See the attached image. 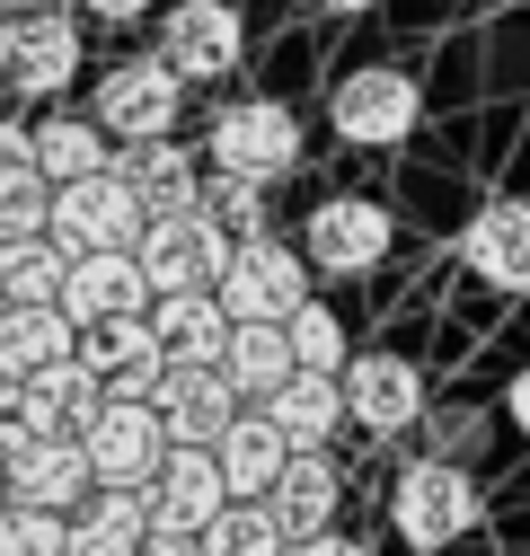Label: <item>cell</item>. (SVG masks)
<instances>
[{"label":"cell","mask_w":530,"mask_h":556,"mask_svg":"<svg viewBox=\"0 0 530 556\" xmlns=\"http://www.w3.org/2000/svg\"><path fill=\"white\" fill-rule=\"evenodd\" d=\"M151 230V203L124 186V168H89L72 186H53V239L89 256V248H142Z\"/></svg>","instance_id":"277c9868"},{"label":"cell","mask_w":530,"mask_h":556,"mask_svg":"<svg viewBox=\"0 0 530 556\" xmlns=\"http://www.w3.org/2000/svg\"><path fill=\"white\" fill-rule=\"evenodd\" d=\"M151 301L160 292H151V274H142L132 248H89V256H72V274H62V309H72L80 327L124 318V309H151Z\"/></svg>","instance_id":"ac0fdd59"},{"label":"cell","mask_w":530,"mask_h":556,"mask_svg":"<svg viewBox=\"0 0 530 556\" xmlns=\"http://www.w3.org/2000/svg\"><path fill=\"white\" fill-rule=\"evenodd\" d=\"M151 530H160L151 485H98V495L72 513V539H62V556H142Z\"/></svg>","instance_id":"d6986e66"},{"label":"cell","mask_w":530,"mask_h":556,"mask_svg":"<svg viewBox=\"0 0 530 556\" xmlns=\"http://www.w3.org/2000/svg\"><path fill=\"white\" fill-rule=\"evenodd\" d=\"M186 72L151 45V53H132V62H115V72L98 80V124L115 132V142H160V132H177V115H186Z\"/></svg>","instance_id":"7a4b0ae2"},{"label":"cell","mask_w":530,"mask_h":556,"mask_svg":"<svg viewBox=\"0 0 530 556\" xmlns=\"http://www.w3.org/2000/svg\"><path fill=\"white\" fill-rule=\"evenodd\" d=\"M230 230L204 213V203H177V213H151V230H142V274H151V292H204V283H222V265H230Z\"/></svg>","instance_id":"5b68a950"},{"label":"cell","mask_w":530,"mask_h":556,"mask_svg":"<svg viewBox=\"0 0 530 556\" xmlns=\"http://www.w3.org/2000/svg\"><path fill=\"white\" fill-rule=\"evenodd\" d=\"M151 406H160V425H168V442H222L230 425H239V380L222 371V363H168L160 371V389H151Z\"/></svg>","instance_id":"7c38bea8"},{"label":"cell","mask_w":530,"mask_h":556,"mask_svg":"<svg viewBox=\"0 0 530 556\" xmlns=\"http://www.w3.org/2000/svg\"><path fill=\"white\" fill-rule=\"evenodd\" d=\"M0 504H10V468H0Z\"/></svg>","instance_id":"b9f144b4"},{"label":"cell","mask_w":530,"mask_h":556,"mask_svg":"<svg viewBox=\"0 0 530 556\" xmlns=\"http://www.w3.org/2000/svg\"><path fill=\"white\" fill-rule=\"evenodd\" d=\"M0 80H10V98L45 106L80 80V18L72 10H18L0 18Z\"/></svg>","instance_id":"3957f363"},{"label":"cell","mask_w":530,"mask_h":556,"mask_svg":"<svg viewBox=\"0 0 530 556\" xmlns=\"http://www.w3.org/2000/svg\"><path fill=\"white\" fill-rule=\"evenodd\" d=\"M495 10H530V0H495Z\"/></svg>","instance_id":"7bdbcfd3"},{"label":"cell","mask_w":530,"mask_h":556,"mask_svg":"<svg viewBox=\"0 0 530 556\" xmlns=\"http://www.w3.org/2000/svg\"><path fill=\"white\" fill-rule=\"evenodd\" d=\"M18 10H27V0H0V18H18Z\"/></svg>","instance_id":"60d3db41"},{"label":"cell","mask_w":530,"mask_h":556,"mask_svg":"<svg viewBox=\"0 0 530 556\" xmlns=\"http://www.w3.org/2000/svg\"><path fill=\"white\" fill-rule=\"evenodd\" d=\"M504 415H513V433L530 442V371H513V380H504Z\"/></svg>","instance_id":"f35d334b"},{"label":"cell","mask_w":530,"mask_h":556,"mask_svg":"<svg viewBox=\"0 0 530 556\" xmlns=\"http://www.w3.org/2000/svg\"><path fill=\"white\" fill-rule=\"evenodd\" d=\"M151 327H160V354L168 363H222V344H230V301L204 283V292H160L151 301Z\"/></svg>","instance_id":"44dd1931"},{"label":"cell","mask_w":530,"mask_h":556,"mask_svg":"<svg viewBox=\"0 0 530 556\" xmlns=\"http://www.w3.org/2000/svg\"><path fill=\"white\" fill-rule=\"evenodd\" d=\"M80 18H106V27H132V18H151V0H72Z\"/></svg>","instance_id":"d590c367"},{"label":"cell","mask_w":530,"mask_h":556,"mask_svg":"<svg viewBox=\"0 0 530 556\" xmlns=\"http://www.w3.org/2000/svg\"><path fill=\"white\" fill-rule=\"evenodd\" d=\"M98 397H106V389L89 380V363H80V354L45 363V371L27 380V433H80Z\"/></svg>","instance_id":"4316f807"},{"label":"cell","mask_w":530,"mask_h":556,"mask_svg":"<svg viewBox=\"0 0 530 556\" xmlns=\"http://www.w3.org/2000/svg\"><path fill=\"white\" fill-rule=\"evenodd\" d=\"M283 327H292V354H301L310 371H345V363H354V344H345V318L327 309V301H301Z\"/></svg>","instance_id":"d6a6232c"},{"label":"cell","mask_w":530,"mask_h":556,"mask_svg":"<svg viewBox=\"0 0 530 556\" xmlns=\"http://www.w3.org/2000/svg\"><path fill=\"white\" fill-rule=\"evenodd\" d=\"M204 151H213V168H239V177H265V186H275V177L301 168V115H292L283 98H239V106L213 115Z\"/></svg>","instance_id":"ba28073f"},{"label":"cell","mask_w":530,"mask_h":556,"mask_svg":"<svg viewBox=\"0 0 530 556\" xmlns=\"http://www.w3.org/2000/svg\"><path fill=\"white\" fill-rule=\"evenodd\" d=\"M213 451H222V477H230V495H275V477L292 468V433H283L265 406H239V425H230Z\"/></svg>","instance_id":"cb8c5ba5"},{"label":"cell","mask_w":530,"mask_h":556,"mask_svg":"<svg viewBox=\"0 0 530 556\" xmlns=\"http://www.w3.org/2000/svg\"><path fill=\"white\" fill-rule=\"evenodd\" d=\"M222 504H230L222 451H213V442H168V459H160V477H151V513H160V530H204Z\"/></svg>","instance_id":"e0dca14e"},{"label":"cell","mask_w":530,"mask_h":556,"mask_svg":"<svg viewBox=\"0 0 530 556\" xmlns=\"http://www.w3.org/2000/svg\"><path fill=\"white\" fill-rule=\"evenodd\" d=\"M204 547H213V556H292V530L275 521L265 495H230V504L204 521Z\"/></svg>","instance_id":"f546056e"},{"label":"cell","mask_w":530,"mask_h":556,"mask_svg":"<svg viewBox=\"0 0 530 556\" xmlns=\"http://www.w3.org/2000/svg\"><path fill=\"white\" fill-rule=\"evenodd\" d=\"M62 274H72V248H62L53 230L45 239H0V309L62 301Z\"/></svg>","instance_id":"f1b7e54d"},{"label":"cell","mask_w":530,"mask_h":556,"mask_svg":"<svg viewBox=\"0 0 530 556\" xmlns=\"http://www.w3.org/2000/svg\"><path fill=\"white\" fill-rule=\"evenodd\" d=\"M142 556H213V547H204V530H151Z\"/></svg>","instance_id":"8d00e7d4"},{"label":"cell","mask_w":530,"mask_h":556,"mask_svg":"<svg viewBox=\"0 0 530 556\" xmlns=\"http://www.w3.org/2000/svg\"><path fill=\"white\" fill-rule=\"evenodd\" d=\"M345 406H354V425L363 433H407V425H425V371L407 363V354H389V344H371V354H354L345 363Z\"/></svg>","instance_id":"5bb4252c"},{"label":"cell","mask_w":530,"mask_h":556,"mask_svg":"<svg viewBox=\"0 0 530 556\" xmlns=\"http://www.w3.org/2000/svg\"><path fill=\"white\" fill-rule=\"evenodd\" d=\"M160 53L186 80H230L239 53H248V27H239L230 0H177V10L160 18Z\"/></svg>","instance_id":"9a60e30c"},{"label":"cell","mask_w":530,"mask_h":556,"mask_svg":"<svg viewBox=\"0 0 530 556\" xmlns=\"http://www.w3.org/2000/svg\"><path fill=\"white\" fill-rule=\"evenodd\" d=\"M194 203H204V213L230 230V239H256L265 230V177H239V168H213L204 177V194H194Z\"/></svg>","instance_id":"1f68e13d"},{"label":"cell","mask_w":530,"mask_h":556,"mask_svg":"<svg viewBox=\"0 0 530 556\" xmlns=\"http://www.w3.org/2000/svg\"><path fill=\"white\" fill-rule=\"evenodd\" d=\"M256 406L292 433V451H327V442H337V425H354V406H345V371H310V363H301L275 397H256Z\"/></svg>","instance_id":"ffe728a7"},{"label":"cell","mask_w":530,"mask_h":556,"mask_svg":"<svg viewBox=\"0 0 530 556\" xmlns=\"http://www.w3.org/2000/svg\"><path fill=\"white\" fill-rule=\"evenodd\" d=\"M275 521L292 530V539H310V530H337V513H345V468L327 459V451H292V468L275 477Z\"/></svg>","instance_id":"7402d4cb"},{"label":"cell","mask_w":530,"mask_h":556,"mask_svg":"<svg viewBox=\"0 0 530 556\" xmlns=\"http://www.w3.org/2000/svg\"><path fill=\"white\" fill-rule=\"evenodd\" d=\"M115 168L124 186L151 203V213H177V203L204 194V168H194V151L177 142V132H160V142H115Z\"/></svg>","instance_id":"d4e9b609"},{"label":"cell","mask_w":530,"mask_h":556,"mask_svg":"<svg viewBox=\"0 0 530 556\" xmlns=\"http://www.w3.org/2000/svg\"><path fill=\"white\" fill-rule=\"evenodd\" d=\"M478 477L459 468V459H407L398 468V485H389V530L407 539V547H459L478 530Z\"/></svg>","instance_id":"6da1fadb"},{"label":"cell","mask_w":530,"mask_h":556,"mask_svg":"<svg viewBox=\"0 0 530 556\" xmlns=\"http://www.w3.org/2000/svg\"><path fill=\"white\" fill-rule=\"evenodd\" d=\"M416 115H425V98H416V80L398 72V62H363V72H345L337 89H327V124H337L354 151H389V142H407Z\"/></svg>","instance_id":"52a82bcc"},{"label":"cell","mask_w":530,"mask_h":556,"mask_svg":"<svg viewBox=\"0 0 530 556\" xmlns=\"http://www.w3.org/2000/svg\"><path fill=\"white\" fill-rule=\"evenodd\" d=\"M80 363H89V380H98L106 397H151V389H160V371H168L151 309H124V318L80 327Z\"/></svg>","instance_id":"8fae6325"},{"label":"cell","mask_w":530,"mask_h":556,"mask_svg":"<svg viewBox=\"0 0 530 556\" xmlns=\"http://www.w3.org/2000/svg\"><path fill=\"white\" fill-rule=\"evenodd\" d=\"M459 265H469L487 292H530V203L521 194H487L478 213L459 222Z\"/></svg>","instance_id":"4fadbf2b"},{"label":"cell","mask_w":530,"mask_h":556,"mask_svg":"<svg viewBox=\"0 0 530 556\" xmlns=\"http://www.w3.org/2000/svg\"><path fill=\"white\" fill-rule=\"evenodd\" d=\"M292 556H371V539H354V530H310V539H292Z\"/></svg>","instance_id":"e575fe53"},{"label":"cell","mask_w":530,"mask_h":556,"mask_svg":"<svg viewBox=\"0 0 530 556\" xmlns=\"http://www.w3.org/2000/svg\"><path fill=\"white\" fill-rule=\"evenodd\" d=\"M36 168H45L53 186H72V177H89V168H115V132H106L98 115H45V124H36Z\"/></svg>","instance_id":"83f0119b"},{"label":"cell","mask_w":530,"mask_h":556,"mask_svg":"<svg viewBox=\"0 0 530 556\" xmlns=\"http://www.w3.org/2000/svg\"><path fill=\"white\" fill-rule=\"evenodd\" d=\"M389 239H398V222H389V203H371V194H327L310 213V230H301L318 274H371L389 256Z\"/></svg>","instance_id":"30bf717a"},{"label":"cell","mask_w":530,"mask_h":556,"mask_svg":"<svg viewBox=\"0 0 530 556\" xmlns=\"http://www.w3.org/2000/svg\"><path fill=\"white\" fill-rule=\"evenodd\" d=\"M310 10H327V18H363V10H380V0H310Z\"/></svg>","instance_id":"ab89813d"},{"label":"cell","mask_w":530,"mask_h":556,"mask_svg":"<svg viewBox=\"0 0 530 556\" xmlns=\"http://www.w3.org/2000/svg\"><path fill=\"white\" fill-rule=\"evenodd\" d=\"M89 459H98V485H151L160 459H168V425L151 397H98L89 425H80Z\"/></svg>","instance_id":"9c48e42d"},{"label":"cell","mask_w":530,"mask_h":556,"mask_svg":"<svg viewBox=\"0 0 530 556\" xmlns=\"http://www.w3.org/2000/svg\"><path fill=\"white\" fill-rule=\"evenodd\" d=\"M80 354V318L62 301H27V309H0V371L10 380H36L45 363Z\"/></svg>","instance_id":"603a6c76"},{"label":"cell","mask_w":530,"mask_h":556,"mask_svg":"<svg viewBox=\"0 0 530 556\" xmlns=\"http://www.w3.org/2000/svg\"><path fill=\"white\" fill-rule=\"evenodd\" d=\"M310 248H292V239H275V230H256V239H239L230 248V265H222V301H230V318H292L301 301H310Z\"/></svg>","instance_id":"8992f818"},{"label":"cell","mask_w":530,"mask_h":556,"mask_svg":"<svg viewBox=\"0 0 530 556\" xmlns=\"http://www.w3.org/2000/svg\"><path fill=\"white\" fill-rule=\"evenodd\" d=\"M10 495L18 504H45V513H80L98 495V459L80 433H36L27 459H10Z\"/></svg>","instance_id":"2e32d148"},{"label":"cell","mask_w":530,"mask_h":556,"mask_svg":"<svg viewBox=\"0 0 530 556\" xmlns=\"http://www.w3.org/2000/svg\"><path fill=\"white\" fill-rule=\"evenodd\" d=\"M53 230V177L36 160L0 168V239H45Z\"/></svg>","instance_id":"4dcf8cb0"},{"label":"cell","mask_w":530,"mask_h":556,"mask_svg":"<svg viewBox=\"0 0 530 556\" xmlns=\"http://www.w3.org/2000/svg\"><path fill=\"white\" fill-rule=\"evenodd\" d=\"M222 371L239 380V397H248V406H256V397H275V389L301 371L292 327H283V318H239V327H230V344H222Z\"/></svg>","instance_id":"484cf974"},{"label":"cell","mask_w":530,"mask_h":556,"mask_svg":"<svg viewBox=\"0 0 530 556\" xmlns=\"http://www.w3.org/2000/svg\"><path fill=\"white\" fill-rule=\"evenodd\" d=\"M10 160H36V124H18V115H0V168Z\"/></svg>","instance_id":"74e56055"},{"label":"cell","mask_w":530,"mask_h":556,"mask_svg":"<svg viewBox=\"0 0 530 556\" xmlns=\"http://www.w3.org/2000/svg\"><path fill=\"white\" fill-rule=\"evenodd\" d=\"M72 539V513H45V504H0V556H62Z\"/></svg>","instance_id":"836d02e7"}]
</instances>
